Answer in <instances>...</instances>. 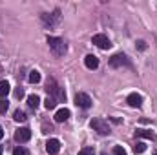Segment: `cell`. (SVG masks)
<instances>
[{
  "instance_id": "cell-1",
  "label": "cell",
  "mask_w": 157,
  "mask_h": 155,
  "mask_svg": "<svg viewBox=\"0 0 157 155\" xmlns=\"http://www.w3.org/2000/svg\"><path fill=\"white\" fill-rule=\"evenodd\" d=\"M48 44H49V49L53 51V55L55 57H62L64 53H66V42L62 39H59V37H48Z\"/></svg>"
},
{
  "instance_id": "cell-10",
  "label": "cell",
  "mask_w": 157,
  "mask_h": 155,
  "mask_svg": "<svg viewBox=\"0 0 157 155\" xmlns=\"http://www.w3.org/2000/svg\"><path fill=\"white\" fill-rule=\"evenodd\" d=\"M126 102H128L132 108H141V106H143V97H141L139 93H130L128 99H126Z\"/></svg>"
},
{
  "instance_id": "cell-19",
  "label": "cell",
  "mask_w": 157,
  "mask_h": 155,
  "mask_svg": "<svg viewBox=\"0 0 157 155\" xmlns=\"http://www.w3.org/2000/svg\"><path fill=\"white\" fill-rule=\"evenodd\" d=\"M133 152H135V153H144V152H146V144H144V142H137V144L133 146Z\"/></svg>"
},
{
  "instance_id": "cell-3",
  "label": "cell",
  "mask_w": 157,
  "mask_h": 155,
  "mask_svg": "<svg viewBox=\"0 0 157 155\" xmlns=\"http://www.w3.org/2000/svg\"><path fill=\"white\" fill-rule=\"evenodd\" d=\"M40 18H42V22H44L48 28H57V26L60 24V11L55 9L51 15H49V13H44Z\"/></svg>"
},
{
  "instance_id": "cell-24",
  "label": "cell",
  "mask_w": 157,
  "mask_h": 155,
  "mask_svg": "<svg viewBox=\"0 0 157 155\" xmlns=\"http://www.w3.org/2000/svg\"><path fill=\"white\" fill-rule=\"evenodd\" d=\"M53 130V126L51 124H48V122H42V133H49Z\"/></svg>"
},
{
  "instance_id": "cell-11",
  "label": "cell",
  "mask_w": 157,
  "mask_h": 155,
  "mask_svg": "<svg viewBox=\"0 0 157 155\" xmlns=\"http://www.w3.org/2000/svg\"><path fill=\"white\" fill-rule=\"evenodd\" d=\"M84 64H86L88 70H97V68H99V59H97L95 55H86Z\"/></svg>"
},
{
  "instance_id": "cell-23",
  "label": "cell",
  "mask_w": 157,
  "mask_h": 155,
  "mask_svg": "<svg viewBox=\"0 0 157 155\" xmlns=\"http://www.w3.org/2000/svg\"><path fill=\"white\" fill-rule=\"evenodd\" d=\"M113 155H126V150L122 146H115L113 148Z\"/></svg>"
},
{
  "instance_id": "cell-20",
  "label": "cell",
  "mask_w": 157,
  "mask_h": 155,
  "mask_svg": "<svg viewBox=\"0 0 157 155\" xmlns=\"http://www.w3.org/2000/svg\"><path fill=\"white\" fill-rule=\"evenodd\" d=\"M13 155H29V152H28L26 148L18 146V148H15V150H13Z\"/></svg>"
},
{
  "instance_id": "cell-29",
  "label": "cell",
  "mask_w": 157,
  "mask_h": 155,
  "mask_svg": "<svg viewBox=\"0 0 157 155\" xmlns=\"http://www.w3.org/2000/svg\"><path fill=\"white\" fill-rule=\"evenodd\" d=\"M102 155H104V153H102Z\"/></svg>"
},
{
  "instance_id": "cell-9",
  "label": "cell",
  "mask_w": 157,
  "mask_h": 155,
  "mask_svg": "<svg viewBox=\"0 0 157 155\" xmlns=\"http://www.w3.org/2000/svg\"><path fill=\"white\" fill-rule=\"evenodd\" d=\"M46 152L49 155H57L60 152V142H59L57 139H49V141L46 142Z\"/></svg>"
},
{
  "instance_id": "cell-8",
  "label": "cell",
  "mask_w": 157,
  "mask_h": 155,
  "mask_svg": "<svg viewBox=\"0 0 157 155\" xmlns=\"http://www.w3.org/2000/svg\"><path fill=\"white\" fill-rule=\"evenodd\" d=\"M46 91H48V97H57V95H59L60 88H59V84L55 82V78H48V82H46Z\"/></svg>"
},
{
  "instance_id": "cell-26",
  "label": "cell",
  "mask_w": 157,
  "mask_h": 155,
  "mask_svg": "<svg viewBox=\"0 0 157 155\" xmlns=\"http://www.w3.org/2000/svg\"><path fill=\"white\" fill-rule=\"evenodd\" d=\"M137 47H139V49H146V42L139 40V42H137Z\"/></svg>"
},
{
  "instance_id": "cell-13",
  "label": "cell",
  "mask_w": 157,
  "mask_h": 155,
  "mask_svg": "<svg viewBox=\"0 0 157 155\" xmlns=\"http://www.w3.org/2000/svg\"><path fill=\"white\" fill-rule=\"evenodd\" d=\"M28 106H29L31 110H37V108L40 106L39 95H29V97H28Z\"/></svg>"
},
{
  "instance_id": "cell-25",
  "label": "cell",
  "mask_w": 157,
  "mask_h": 155,
  "mask_svg": "<svg viewBox=\"0 0 157 155\" xmlns=\"http://www.w3.org/2000/svg\"><path fill=\"white\" fill-rule=\"evenodd\" d=\"M15 97H17V99H22V97H24V89H22V88H17V89H15Z\"/></svg>"
},
{
  "instance_id": "cell-17",
  "label": "cell",
  "mask_w": 157,
  "mask_h": 155,
  "mask_svg": "<svg viewBox=\"0 0 157 155\" xmlns=\"http://www.w3.org/2000/svg\"><path fill=\"white\" fill-rule=\"evenodd\" d=\"M28 80H29L31 84H37V82H40V73L37 71V70H33V71L29 73V77H28Z\"/></svg>"
},
{
  "instance_id": "cell-28",
  "label": "cell",
  "mask_w": 157,
  "mask_h": 155,
  "mask_svg": "<svg viewBox=\"0 0 157 155\" xmlns=\"http://www.w3.org/2000/svg\"><path fill=\"white\" fill-rule=\"evenodd\" d=\"M2 152H4V148H2V146H0V155H2Z\"/></svg>"
},
{
  "instance_id": "cell-21",
  "label": "cell",
  "mask_w": 157,
  "mask_h": 155,
  "mask_svg": "<svg viewBox=\"0 0 157 155\" xmlns=\"http://www.w3.org/2000/svg\"><path fill=\"white\" fill-rule=\"evenodd\" d=\"M7 108H9V102H7L6 99H2V100H0V113H6Z\"/></svg>"
},
{
  "instance_id": "cell-14",
  "label": "cell",
  "mask_w": 157,
  "mask_h": 155,
  "mask_svg": "<svg viewBox=\"0 0 157 155\" xmlns=\"http://www.w3.org/2000/svg\"><path fill=\"white\" fill-rule=\"evenodd\" d=\"M9 89H11L9 82H7V80H0V97H2V99H6V95L9 93Z\"/></svg>"
},
{
  "instance_id": "cell-4",
  "label": "cell",
  "mask_w": 157,
  "mask_h": 155,
  "mask_svg": "<svg viewBox=\"0 0 157 155\" xmlns=\"http://www.w3.org/2000/svg\"><path fill=\"white\" fill-rule=\"evenodd\" d=\"M91 42H93L97 47H101V49H110V47H112V42H110V39H108L106 35H102V33H99V35H93Z\"/></svg>"
},
{
  "instance_id": "cell-5",
  "label": "cell",
  "mask_w": 157,
  "mask_h": 155,
  "mask_svg": "<svg viewBox=\"0 0 157 155\" xmlns=\"http://www.w3.org/2000/svg\"><path fill=\"white\" fill-rule=\"evenodd\" d=\"M75 104L82 110H88V108H91V99L86 93H77L75 95Z\"/></svg>"
},
{
  "instance_id": "cell-18",
  "label": "cell",
  "mask_w": 157,
  "mask_h": 155,
  "mask_svg": "<svg viewBox=\"0 0 157 155\" xmlns=\"http://www.w3.org/2000/svg\"><path fill=\"white\" fill-rule=\"evenodd\" d=\"M13 119H15L17 122H24V120H26L28 117H26V113H24V112H20V110H17V112L13 113Z\"/></svg>"
},
{
  "instance_id": "cell-6",
  "label": "cell",
  "mask_w": 157,
  "mask_h": 155,
  "mask_svg": "<svg viewBox=\"0 0 157 155\" xmlns=\"http://www.w3.org/2000/svg\"><path fill=\"white\" fill-rule=\"evenodd\" d=\"M31 139V130L29 128H18L15 131V141L17 142H28Z\"/></svg>"
},
{
  "instance_id": "cell-27",
  "label": "cell",
  "mask_w": 157,
  "mask_h": 155,
  "mask_svg": "<svg viewBox=\"0 0 157 155\" xmlns=\"http://www.w3.org/2000/svg\"><path fill=\"white\" fill-rule=\"evenodd\" d=\"M4 137V130H2V126H0V139Z\"/></svg>"
},
{
  "instance_id": "cell-22",
  "label": "cell",
  "mask_w": 157,
  "mask_h": 155,
  "mask_svg": "<svg viewBox=\"0 0 157 155\" xmlns=\"http://www.w3.org/2000/svg\"><path fill=\"white\" fill-rule=\"evenodd\" d=\"M78 155H93V148H91V146H84V148L78 152Z\"/></svg>"
},
{
  "instance_id": "cell-15",
  "label": "cell",
  "mask_w": 157,
  "mask_h": 155,
  "mask_svg": "<svg viewBox=\"0 0 157 155\" xmlns=\"http://www.w3.org/2000/svg\"><path fill=\"white\" fill-rule=\"evenodd\" d=\"M135 135H137V137H141V139H154V137H155L150 130H137V131H135Z\"/></svg>"
},
{
  "instance_id": "cell-16",
  "label": "cell",
  "mask_w": 157,
  "mask_h": 155,
  "mask_svg": "<svg viewBox=\"0 0 157 155\" xmlns=\"http://www.w3.org/2000/svg\"><path fill=\"white\" fill-rule=\"evenodd\" d=\"M44 106H46V110H53V108L57 106V99H55V97H48V99L44 100Z\"/></svg>"
},
{
  "instance_id": "cell-7",
  "label": "cell",
  "mask_w": 157,
  "mask_h": 155,
  "mask_svg": "<svg viewBox=\"0 0 157 155\" xmlns=\"http://www.w3.org/2000/svg\"><path fill=\"white\" fill-rule=\"evenodd\" d=\"M110 68H122V66H128V59L122 55V53H117L110 59Z\"/></svg>"
},
{
  "instance_id": "cell-12",
  "label": "cell",
  "mask_w": 157,
  "mask_h": 155,
  "mask_svg": "<svg viewBox=\"0 0 157 155\" xmlns=\"http://www.w3.org/2000/svg\"><path fill=\"white\" fill-rule=\"evenodd\" d=\"M68 119H70V110H68V108L57 110V113H55V122H64V120H68Z\"/></svg>"
},
{
  "instance_id": "cell-2",
  "label": "cell",
  "mask_w": 157,
  "mask_h": 155,
  "mask_svg": "<svg viewBox=\"0 0 157 155\" xmlns=\"http://www.w3.org/2000/svg\"><path fill=\"white\" fill-rule=\"evenodd\" d=\"M90 126H91V130L97 131L99 135H108V133H110V126H108V122H106L104 119H101V117L91 119V120H90Z\"/></svg>"
}]
</instances>
